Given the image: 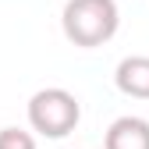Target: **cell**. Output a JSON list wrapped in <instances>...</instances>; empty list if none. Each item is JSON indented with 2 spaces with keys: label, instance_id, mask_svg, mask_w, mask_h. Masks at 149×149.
<instances>
[{
  "label": "cell",
  "instance_id": "obj_1",
  "mask_svg": "<svg viewBox=\"0 0 149 149\" xmlns=\"http://www.w3.org/2000/svg\"><path fill=\"white\" fill-rule=\"evenodd\" d=\"M117 25H121L117 0H68L61 14L64 36L82 50L110 43L117 36Z\"/></svg>",
  "mask_w": 149,
  "mask_h": 149
},
{
  "label": "cell",
  "instance_id": "obj_4",
  "mask_svg": "<svg viewBox=\"0 0 149 149\" xmlns=\"http://www.w3.org/2000/svg\"><path fill=\"white\" fill-rule=\"evenodd\" d=\"M114 85L132 100H149V57H124L114 71Z\"/></svg>",
  "mask_w": 149,
  "mask_h": 149
},
{
  "label": "cell",
  "instance_id": "obj_3",
  "mask_svg": "<svg viewBox=\"0 0 149 149\" xmlns=\"http://www.w3.org/2000/svg\"><path fill=\"white\" fill-rule=\"evenodd\" d=\"M107 149H149V121L146 117H117L107 128Z\"/></svg>",
  "mask_w": 149,
  "mask_h": 149
},
{
  "label": "cell",
  "instance_id": "obj_5",
  "mask_svg": "<svg viewBox=\"0 0 149 149\" xmlns=\"http://www.w3.org/2000/svg\"><path fill=\"white\" fill-rule=\"evenodd\" d=\"M0 149H36V139L22 128H0Z\"/></svg>",
  "mask_w": 149,
  "mask_h": 149
},
{
  "label": "cell",
  "instance_id": "obj_2",
  "mask_svg": "<svg viewBox=\"0 0 149 149\" xmlns=\"http://www.w3.org/2000/svg\"><path fill=\"white\" fill-rule=\"evenodd\" d=\"M78 121H82V103L74 100V92L61 85L39 89L29 100V124L43 139H64L78 128Z\"/></svg>",
  "mask_w": 149,
  "mask_h": 149
}]
</instances>
